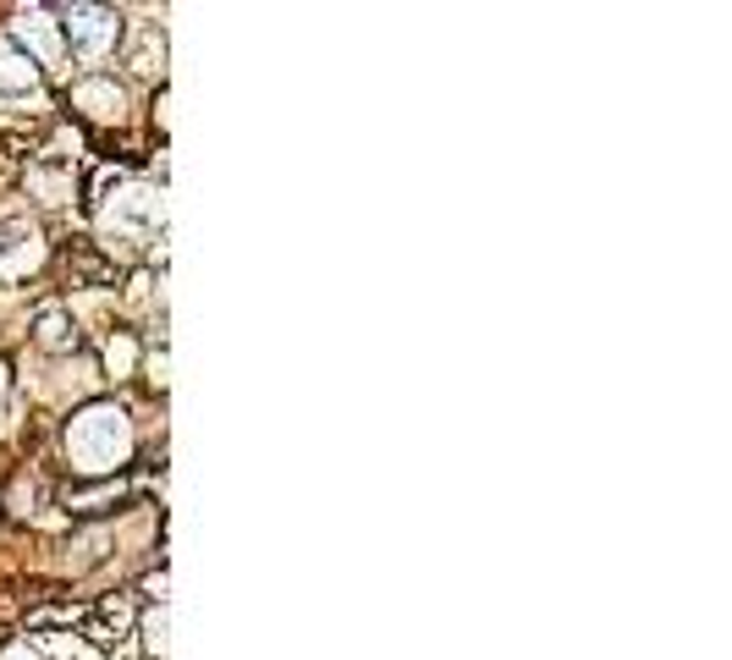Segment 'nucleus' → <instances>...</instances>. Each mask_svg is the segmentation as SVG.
I'll return each instance as SVG.
<instances>
[{"label": "nucleus", "instance_id": "nucleus-1", "mask_svg": "<svg viewBox=\"0 0 732 660\" xmlns=\"http://www.w3.org/2000/svg\"><path fill=\"white\" fill-rule=\"evenodd\" d=\"M40 342L45 348H78V325H67L61 314H45L40 319Z\"/></svg>", "mask_w": 732, "mask_h": 660}, {"label": "nucleus", "instance_id": "nucleus-2", "mask_svg": "<svg viewBox=\"0 0 732 660\" xmlns=\"http://www.w3.org/2000/svg\"><path fill=\"white\" fill-rule=\"evenodd\" d=\"M12 660H34V655H23V649H18V655H12Z\"/></svg>", "mask_w": 732, "mask_h": 660}]
</instances>
